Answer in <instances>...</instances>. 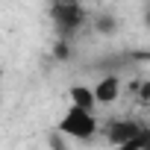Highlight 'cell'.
Returning <instances> with one entry per match:
<instances>
[{
  "label": "cell",
  "instance_id": "obj_1",
  "mask_svg": "<svg viewBox=\"0 0 150 150\" xmlns=\"http://www.w3.org/2000/svg\"><path fill=\"white\" fill-rule=\"evenodd\" d=\"M94 132H97V118H94V112H86V109H77V106H71V109L62 115V121H59V135H68V138L86 141V138H91Z\"/></svg>",
  "mask_w": 150,
  "mask_h": 150
},
{
  "label": "cell",
  "instance_id": "obj_2",
  "mask_svg": "<svg viewBox=\"0 0 150 150\" xmlns=\"http://www.w3.org/2000/svg\"><path fill=\"white\" fill-rule=\"evenodd\" d=\"M50 18H53L59 35L68 38V35H74V33L86 24V9L80 3H68V0H65V3H53L50 6Z\"/></svg>",
  "mask_w": 150,
  "mask_h": 150
},
{
  "label": "cell",
  "instance_id": "obj_3",
  "mask_svg": "<svg viewBox=\"0 0 150 150\" xmlns=\"http://www.w3.org/2000/svg\"><path fill=\"white\" fill-rule=\"evenodd\" d=\"M141 129H144V127L135 124V121H112L109 129H106V138H109L115 147H129V144L138 138Z\"/></svg>",
  "mask_w": 150,
  "mask_h": 150
},
{
  "label": "cell",
  "instance_id": "obj_4",
  "mask_svg": "<svg viewBox=\"0 0 150 150\" xmlns=\"http://www.w3.org/2000/svg\"><path fill=\"white\" fill-rule=\"evenodd\" d=\"M118 94H121V80L115 77V74L103 77V80L94 86V97H97V103H100V106L115 103V100H118Z\"/></svg>",
  "mask_w": 150,
  "mask_h": 150
},
{
  "label": "cell",
  "instance_id": "obj_5",
  "mask_svg": "<svg viewBox=\"0 0 150 150\" xmlns=\"http://www.w3.org/2000/svg\"><path fill=\"white\" fill-rule=\"evenodd\" d=\"M71 106H77V109H86V112H94V106H97L94 88L74 86V88H71Z\"/></svg>",
  "mask_w": 150,
  "mask_h": 150
},
{
  "label": "cell",
  "instance_id": "obj_6",
  "mask_svg": "<svg viewBox=\"0 0 150 150\" xmlns=\"http://www.w3.org/2000/svg\"><path fill=\"white\" fill-rule=\"evenodd\" d=\"M129 147H135V150H150V127H144V129L138 132V138H135Z\"/></svg>",
  "mask_w": 150,
  "mask_h": 150
},
{
  "label": "cell",
  "instance_id": "obj_7",
  "mask_svg": "<svg viewBox=\"0 0 150 150\" xmlns=\"http://www.w3.org/2000/svg\"><path fill=\"white\" fill-rule=\"evenodd\" d=\"M97 30H100V33H115V30H118V21L109 18V15H103V18L97 21Z\"/></svg>",
  "mask_w": 150,
  "mask_h": 150
},
{
  "label": "cell",
  "instance_id": "obj_8",
  "mask_svg": "<svg viewBox=\"0 0 150 150\" xmlns=\"http://www.w3.org/2000/svg\"><path fill=\"white\" fill-rule=\"evenodd\" d=\"M138 97H141L144 103L150 100V80H147V83H141V88H138Z\"/></svg>",
  "mask_w": 150,
  "mask_h": 150
},
{
  "label": "cell",
  "instance_id": "obj_9",
  "mask_svg": "<svg viewBox=\"0 0 150 150\" xmlns=\"http://www.w3.org/2000/svg\"><path fill=\"white\" fill-rule=\"evenodd\" d=\"M56 56H59V59H68V44H65V41L56 44Z\"/></svg>",
  "mask_w": 150,
  "mask_h": 150
},
{
  "label": "cell",
  "instance_id": "obj_10",
  "mask_svg": "<svg viewBox=\"0 0 150 150\" xmlns=\"http://www.w3.org/2000/svg\"><path fill=\"white\" fill-rule=\"evenodd\" d=\"M50 147H53V150H65V147H62V138H59V135H53V138H50Z\"/></svg>",
  "mask_w": 150,
  "mask_h": 150
},
{
  "label": "cell",
  "instance_id": "obj_11",
  "mask_svg": "<svg viewBox=\"0 0 150 150\" xmlns=\"http://www.w3.org/2000/svg\"><path fill=\"white\" fill-rule=\"evenodd\" d=\"M115 150H135V147H115Z\"/></svg>",
  "mask_w": 150,
  "mask_h": 150
},
{
  "label": "cell",
  "instance_id": "obj_12",
  "mask_svg": "<svg viewBox=\"0 0 150 150\" xmlns=\"http://www.w3.org/2000/svg\"><path fill=\"white\" fill-rule=\"evenodd\" d=\"M147 24H150V6H147Z\"/></svg>",
  "mask_w": 150,
  "mask_h": 150
}]
</instances>
